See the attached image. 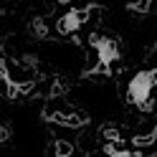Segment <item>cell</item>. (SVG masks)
I'll return each mask as SVG.
<instances>
[{
  "instance_id": "cell-1",
  "label": "cell",
  "mask_w": 157,
  "mask_h": 157,
  "mask_svg": "<svg viewBox=\"0 0 157 157\" xmlns=\"http://www.w3.org/2000/svg\"><path fill=\"white\" fill-rule=\"evenodd\" d=\"M155 86H157V71L155 68L137 71L129 78V84H127V99H129V104H134L137 109H150Z\"/></svg>"
},
{
  "instance_id": "cell-2",
  "label": "cell",
  "mask_w": 157,
  "mask_h": 157,
  "mask_svg": "<svg viewBox=\"0 0 157 157\" xmlns=\"http://www.w3.org/2000/svg\"><path fill=\"white\" fill-rule=\"evenodd\" d=\"M89 43L96 48V56H99V68L104 74H112V63L119 61V46H117V41H112V38H104V36H91Z\"/></svg>"
},
{
  "instance_id": "cell-3",
  "label": "cell",
  "mask_w": 157,
  "mask_h": 157,
  "mask_svg": "<svg viewBox=\"0 0 157 157\" xmlns=\"http://www.w3.org/2000/svg\"><path fill=\"white\" fill-rule=\"evenodd\" d=\"M86 18H89V10H68L66 15H61V18L56 21V33H61V36L76 33Z\"/></svg>"
},
{
  "instance_id": "cell-4",
  "label": "cell",
  "mask_w": 157,
  "mask_h": 157,
  "mask_svg": "<svg viewBox=\"0 0 157 157\" xmlns=\"http://www.w3.org/2000/svg\"><path fill=\"white\" fill-rule=\"evenodd\" d=\"M48 119H53L58 124H66V127H81L86 122V117L76 114V112H61V114H46Z\"/></svg>"
},
{
  "instance_id": "cell-5",
  "label": "cell",
  "mask_w": 157,
  "mask_h": 157,
  "mask_svg": "<svg viewBox=\"0 0 157 157\" xmlns=\"http://www.w3.org/2000/svg\"><path fill=\"white\" fill-rule=\"evenodd\" d=\"M101 152H104V155H109V157H132V155H140V152L127 150L124 142H109V140H106V144L101 147Z\"/></svg>"
},
{
  "instance_id": "cell-6",
  "label": "cell",
  "mask_w": 157,
  "mask_h": 157,
  "mask_svg": "<svg viewBox=\"0 0 157 157\" xmlns=\"http://www.w3.org/2000/svg\"><path fill=\"white\" fill-rule=\"evenodd\" d=\"M150 8H152V0H129L127 3V10H132V13H150Z\"/></svg>"
},
{
  "instance_id": "cell-7",
  "label": "cell",
  "mask_w": 157,
  "mask_h": 157,
  "mask_svg": "<svg viewBox=\"0 0 157 157\" xmlns=\"http://www.w3.org/2000/svg\"><path fill=\"white\" fill-rule=\"evenodd\" d=\"M155 140H157V127L147 134H137L132 142H134V147H150V144H155Z\"/></svg>"
},
{
  "instance_id": "cell-8",
  "label": "cell",
  "mask_w": 157,
  "mask_h": 157,
  "mask_svg": "<svg viewBox=\"0 0 157 157\" xmlns=\"http://www.w3.org/2000/svg\"><path fill=\"white\" fill-rule=\"evenodd\" d=\"M53 150H56L58 157H71V155H74V144H71V142H66V140H56Z\"/></svg>"
},
{
  "instance_id": "cell-9",
  "label": "cell",
  "mask_w": 157,
  "mask_h": 157,
  "mask_svg": "<svg viewBox=\"0 0 157 157\" xmlns=\"http://www.w3.org/2000/svg\"><path fill=\"white\" fill-rule=\"evenodd\" d=\"M31 28H33V36L36 38H46L48 36V25H46V21H41V18H36V21L31 23Z\"/></svg>"
},
{
  "instance_id": "cell-10",
  "label": "cell",
  "mask_w": 157,
  "mask_h": 157,
  "mask_svg": "<svg viewBox=\"0 0 157 157\" xmlns=\"http://www.w3.org/2000/svg\"><path fill=\"white\" fill-rule=\"evenodd\" d=\"M101 137H104V140H109V142H124L122 134H119V129H114V127H104Z\"/></svg>"
},
{
  "instance_id": "cell-11",
  "label": "cell",
  "mask_w": 157,
  "mask_h": 157,
  "mask_svg": "<svg viewBox=\"0 0 157 157\" xmlns=\"http://www.w3.org/2000/svg\"><path fill=\"white\" fill-rule=\"evenodd\" d=\"M56 3H71V0H56Z\"/></svg>"
}]
</instances>
